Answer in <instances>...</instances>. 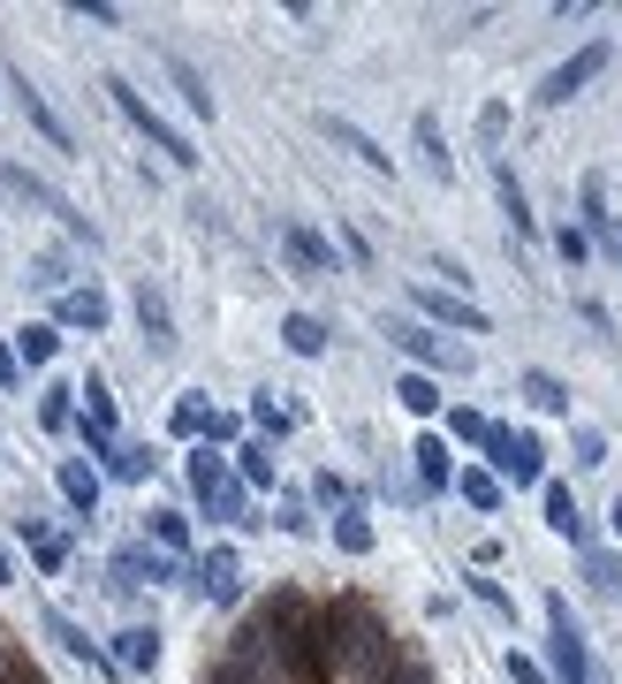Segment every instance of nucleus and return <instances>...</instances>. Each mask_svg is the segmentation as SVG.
Segmentation results:
<instances>
[{"label":"nucleus","mask_w":622,"mask_h":684,"mask_svg":"<svg viewBox=\"0 0 622 684\" xmlns=\"http://www.w3.org/2000/svg\"><path fill=\"white\" fill-rule=\"evenodd\" d=\"M46 632H53V639L69 646V654H77V662H91V670H115V662H107V654H99V646L83 639V632H77V624H69V616H46Z\"/></svg>","instance_id":"393cba45"},{"label":"nucleus","mask_w":622,"mask_h":684,"mask_svg":"<svg viewBox=\"0 0 622 684\" xmlns=\"http://www.w3.org/2000/svg\"><path fill=\"white\" fill-rule=\"evenodd\" d=\"M608 244H615V258H622V228H608Z\"/></svg>","instance_id":"49530a36"},{"label":"nucleus","mask_w":622,"mask_h":684,"mask_svg":"<svg viewBox=\"0 0 622 684\" xmlns=\"http://www.w3.org/2000/svg\"><path fill=\"white\" fill-rule=\"evenodd\" d=\"M411 457H417V479H425V487H448V441H433V433H425Z\"/></svg>","instance_id":"bb28decb"},{"label":"nucleus","mask_w":622,"mask_h":684,"mask_svg":"<svg viewBox=\"0 0 622 684\" xmlns=\"http://www.w3.org/2000/svg\"><path fill=\"white\" fill-rule=\"evenodd\" d=\"M417 153H425V175H433V183L456 175V160H448V145H441V123H433V115H417Z\"/></svg>","instance_id":"f3484780"},{"label":"nucleus","mask_w":622,"mask_h":684,"mask_svg":"<svg viewBox=\"0 0 622 684\" xmlns=\"http://www.w3.org/2000/svg\"><path fill=\"white\" fill-rule=\"evenodd\" d=\"M107 471H115V479H145V471H152V449H122V441H115V449H107Z\"/></svg>","instance_id":"72a5a7b5"},{"label":"nucleus","mask_w":622,"mask_h":684,"mask_svg":"<svg viewBox=\"0 0 622 684\" xmlns=\"http://www.w3.org/2000/svg\"><path fill=\"white\" fill-rule=\"evenodd\" d=\"M600 69H608V46L592 39V46H584V53H577V61H562V69L546 77V85H540V99H546V107H562V99H577V91L592 85Z\"/></svg>","instance_id":"423d86ee"},{"label":"nucleus","mask_w":622,"mask_h":684,"mask_svg":"<svg viewBox=\"0 0 622 684\" xmlns=\"http://www.w3.org/2000/svg\"><path fill=\"white\" fill-rule=\"evenodd\" d=\"M334 540H342L349 556H373V525H365L357 510H342V517H334Z\"/></svg>","instance_id":"7c9ffc66"},{"label":"nucleus","mask_w":622,"mask_h":684,"mask_svg":"<svg viewBox=\"0 0 622 684\" xmlns=\"http://www.w3.org/2000/svg\"><path fill=\"white\" fill-rule=\"evenodd\" d=\"M137 320H145V335H152V350H175V328H167V304L152 297V290H137Z\"/></svg>","instance_id":"a878e982"},{"label":"nucleus","mask_w":622,"mask_h":684,"mask_svg":"<svg viewBox=\"0 0 622 684\" xmlns=\"http://www.w3.org/2000/svg\"><path fill=\"white\" fill-rule=\"evenodd\" d=\"M509 677H516V684H546V670H540V662H524V654H509Z\"/></svg>","instance_id":"79ce46f5"},{"label":"nucleus","mask_w":622,"mask_h":684,"mask_svg":"<svg viewBox=\"0 0 622 684\" xmlns=\"http://www.w3.org/2000/svg\"><path fill=\"white\" fill-rule=\"evenodd\" d=\"M244 479H250V487L274 479V449H266V441H250V449H244Z\"/></svg>","instance_id":"c9c22d12"},{"label":"nucleus","mask_w":622,"mask_h":684,"mask_svg":"<svg viewBox=\"0 0 622 684\" xmlns=\"http://www.w3.org/2000/svg\"><path fill=\"white\" fill-rule=\"evenodd\" d=\"M282 252H289L296 266H304V274H327V266H334L327 236H312V228H296V221H289V228H282Z\"/></svg>","instance_id":"f8f14e48"},{"label":"nucleus","mask_w":622,"mask_h":684,"mask_svg":"<svg viewBox=\"0 0 622 684\" xmlns=\"http://www.w3.org/2000/svg\"><path fill=\"white\" fill-rule=\"evenodd\" d=\"M152 532H160V548H175V556H182V540H190L182 517H167V510H152Z\"/></svg>","instance_id":"e433bc0d"},{"label":"nucleus","mask_w":622,"mask_h":684,"mask_svg":"<svg viewBox=\"0 0 622 684\" xmlns=\"http://www.w3.org/2000/svg\"><path fill=\"white\" fill-rule=\"evenodd\" d=\"M327 616V654L342 670H357L365 684H387L395 670V639H387V624H379L373 608H357V600H342V608H319Z\"/></svg>","instance_id":"f257e3e1"},{"label":"nucleus","mask_w":622,"mask_h":684,"mask_svg":"<svg viewBox=\"0 0 622 684\" xmlns=\"http://www.w3.org/2000/svg\"><path fill=\"white\" fill-rule=\"evenodd\" d=\"M53 320H61V328H107V297H99V290H61Z\"/></svg>","instance_id":"9d476101"},{"label":"nucleus","mask_w":622,"mask_h":684,"mask_svg":"<svg viewBox=\"0 0 622 684\" xmlns=\"http://www.w3.org/2000/svg\"><path fill=\"white\" fill-rule=\"evenodd\" d=\"M456 495L471 510H501V479L494 471H456Z\"/></svg>","instance_id":"b1692460"},{"label":"nucleus","mask_w":622,"mask_h":684,"mask_svg":"<svg viewBox=\"0 0 622 684\" xmlns=\"http://www.w3.org/2000/svg\"><path fill=\"white\" fill-rule=\"evenodd\" d=\"M23 532H31V548H39V563H46V570H61V556H69V540H61V532H46L39 517H23Z\"/></svg>","instance_id":"473e14b6"},{"label":"nucleus","mask_w":622,"mask_h":684,"mask_svg":"<svg viewBox=\"0 0 622 684\" xmlns=\"http://www.w3.org/2000/svg\"><path fill=\"white\" fill-rule=\"evenodd\" d=\"M546 639H554V677L562 684L592 677V662H584V646H577V632H570V608H562V600H546Z\"/></svg>","instance_id":"39448f33"},{"label":"nucleus","mask_w":622,"mask_h":684,"mask_svg":"<svg viewBox=\"0 0 622 684\" xmlns=\"http://www.w3.org/2000/svg\"><path fill=\"white\" fill-rule=\"evenodd\" d=\"M395 335H403V350H411V358H425V365H471V350H448V342L433 335V328H395Z\"/></svg>","instance_id":"9b49d317"},{"label":"nucleus","mask_w":622,"mask_h":684,"mask_svg":"<svg viewBox=\"0 0 622 684\" xmlns=\"http://www.w3.org/2000/svg\"><path fill=\"white\" fill-rule=\"evenodd\" d=\"M486 433H494V427H486L478 411H456V441H486Z\"/></svg>","instance_id":"a19ab883"},{"label":"nucleus","mask_w":622,"mask_h":684,"mask_svg":"<svg viewBox=\"0 0 622 684\" xmlns=\"http://www.w3.org/2000/svg\"><path fill=\"white\" fill-rule=\"evenodd\" d=\"M0 183H8V190H23V198H31V206H46V214H61V221H69V228H77V236H83V214H77V206H69V198H61V190H53V183H39V175H31V168H16V160H0Z\"/></svg>","instance_id":"0eeeda50"},{"label":"nucleus","mask_w":622,"mask_h":684,"mask_svg":"<svg viewBox=\"0 0 622 684\" xmlns=\"http://www.w3.org/2000/svg\"><path fill=\"white\" fill-rule=\"evenodd\" d=\"M0 578H8V548H0Z\"/></svg>","instance_id":"09e8293b"},{"label":"nucleus","mask_w":622,"mask_h":684,"mask_svg":"<svg viewBox=\"0 0 622 684\" xmlns=\"http://www.w3.org/2000/svg\"><path fill=\"white\" fill-rule=\"evenodd\" d=\"M167 77L182 85V99H190V115H213V85L198 77V69H190V61H182V53H167Z\"/></svg>","instance_id":"6ab92c4d"},{"label":"nucleus","mask_w":622,"mask_h":684,"mask_svg":"<svg viewBox=\"0 0 622 684\" xmlns=\"http://www.w3.org/2000/svg\"><path fill=\"white\" fill-rule=\"evenodd\" d=\"M69 395H77V388H53V395H46V411H39L46 427H69Z\"/></svg>","instance_id":"4c0bfd02"},{"label":"nucleus","mask_w":622,"mask_h":684,"mask_svg":"<svg viewBox=\"0 0 622 684\" xmlns=\"http://www.w3.org/2000/svg\"><path fill=\"white\" fill-rule=\"evenodd\" d=\"M115 578H122V586H160L167 556H152V548H122V556H115Z\"/></svg>","instance_id":"4468645a"},{"label":"nucleus","mask_w":622,"mask_h":684,"mask_svg":"<svg viewBox=\"0 0 622 684\" xmlns=\"http://www.w3.org/2000/svg\"><path fill=\"white\" fill-rule=\"evenodd\" d=\"M16 99H23V115H31V123H39L46 137H53V145H69V129H61V115H53V107L39 99V85H31V77H16Z\"/></svg>","instance_id":"aec40b11"},{"label":"nucleus","mask_w":622,"mask_h":684,"mask_svg":"<svg viewBox=\"0 0 622 684\" xmlns=\"http://www.w3.org/2000/svg\"><path fill=\"white\" fill-rule=\"evenodd\" d=\"M61 495H69L77 510H99V471H91V465H77V457H69V465H61Z\"/></svg>","instance_id":"412c9836"},{"label":"nucleus","mask_w":622,"mask_h":684,"mask_svg":"<svg viewBox=\"0 0 622 684\" xmlns=\"http://www.w3.org/2000/svg\"><path fill=\"white\" fill-rule=\"evenodd\" d=\"M213 427V411L206 403H198V395H190V403H182V411H175V433H182V441H198V433Z\"/></svg>","instance_id":"f704fd0d"},{"label":"nucleus","mask_w":622,"mask_h":684,"mask_svg":"<svg viewBox=\"0 0 622 684\" xmlns=\"http://www.w3.org/2000/svg\"><path fill=\"white\" fill-rule=\"evenodd\" d=\"M0 684H46V677H31L23 662H8V670H0Z\"/></svg>","instance_id":"c03bdc74"},{"label":"nucleus","mask_w":622,"mask_h":684,"mask_svg":"<svg viewBox=\"0 0 622 684\" xmlns=\"http://www.w3.org/2000/svg\"><path fill=\"white\" fill-rule=\"evenodd\" d=\"M494 183H501V206H509V228H516V236H532L540 221H532V198H524V183H516V175H509V168H501Z\"/></svg>","instance_id":"4be33fe9"},{"label":"nucleus","mask_w":622,"mask_h":684,"mask_svg":"<svg viewBox=\"0 0 622 684\" xmlns=\"http://www.w3.org/2000/svg\"><path fill=\"white\" fill-rule=\"evenodd\" d=\"M77 395H83V433H91V449L107 457V449H115V395H107L99 381H83Z\"/></svg>","instance_id":"1a4fd4ad"},{"label":"nucleus","mask_w":622,"mask_h":684,"mask_svg":"<svg viewBox=\"0 0 622 684\" xmlns=\"http://www.w3.org/2000/svg\"><path fill=\"white\" fill-rule=\"evenodd\" d=\"M198 586H206L213 600H236V548H213V556L198 563Z\"/></svg>","instance_id":"dca6fc26"},{"label":"nucleus","mask_w":622,"mask_h":684,"mask_svg":"<svg viewBox=\"0 0 622 684\" xmlns=\"http://www.w3.org/2000/svg\"><path fill=\"white\" fill-rule=\"evenodd\" d=\"M16 373H23V365H16V350H0V388H16Z\"/></svg>","instance_id":"a18cd8bd"},{"label":"nucleus","mask_w":622,"mask_h":684,"mask_svg":"<svg viewBox=\"0 0 622 684\" xmlns=\"http://www.w3.org/2000/svg\"><path fill=\"white\" fill-rule=\"evenodd\" d=\"M546 525H554L562 540H577V548H584V510H577L570 487H546Z\"/></svg>","instance_id":"2eb2a0df"},{"label":"nucleus","mask_w":622,"mask_h":684,"mask_svg":"<svg viewBox=\"0 0 622 684\" xmlns=\"http://www.w3.org/2000/svg\"><path fill=\"white\" fill-rule=\"evenodd\" d=\"M115 662H122V670H152V662H160V639H152V632H122Z\"/></svg>","instance_id":"cd10ccee"},{"label":"nucleus","mask_w":622,"mask_h":684,"mask_svg":"<svg viewBox=\"0 0 622 684\" xmlns=\"http://www.w3.org/2000/svg\"><path fill=\"white\" fill-rule=\"evenodd\" d=\"M250 419H258V427H266V433H289V419L274 411V395H258V403H250Z\"/></svg>","instance_id":"58836bf2"},{"label":"nucleus","mask_w":622,"mask_h":684,"mask_svg":"<svg viewBox=\"0 0 622 684\" xmlns=\"http://www.w3.org/2000/svg\"><path fill=\"white\" fill-rule=\"evenodd\" d=\"M107 99H115V107H122L129 123L145 129V137H152V145H160L167 160H175V168H198V153H190V137H182V129L167 123L160 107H152V99H145V91L129 85V77H107Z\"/></svg>","instance_id":"f03ea898"},{"label":"nucleus","mask_w":622,"mask_h":684,"mask_svg":"<svg viewBox=\"0 0 622 684\" xmlns=\"http://www.w3.org/2000/svg\"><path fill=\"white\" fill-rule=\"evenodd\" d=\"M395 395H403V411H417V419H433V411H441V388L425 381V373H411V381L395 388Z\"/></svg>","instance_id":"c756f323"},{"label":"nucleus","mask_w":622,"mask_h":684,"mask_svg":"<svg viewBox=\"0 0 622 684\" xmlns=\"http://www.w3.org/2000/svg\"><path fill=\"white\" fill-rule=\"evenodd\" d=\"M53 342H61V335H53L46 320H39V328H23V335H16V365H46V358H53Z\"/></svg>","instance_id":"c85d7f7f"},{"label":"nucleus","mask_w":622,"mask_h":684,"mask_svg":"<svg viewBox=\"0 0 622 684\" xmlns=\"http://www.w3.org/2000/svg\"><path fill=\"white\" fill-rule=\"evenodd\" d=\"M584 578H592V594L622 600V556H608V548H592V556H584Z\"/></svg>","instance_id":"5701e85b"},{"label":"nucleus","mask_w":622,"mask_h":684,"mask_svg":"<svg viewBox=\"0 0 622 684\" xmlns=\"http://www.w3.org/2000/svg\"><path fill=\"white\" fill-rule=\"evenodd\" d=\"M486 457H494V471L501 479H516V487H532V479H540V441H532V433H509V427H494L486 433Z\"/></svg>","instance_id":"20e7f679"},{"label":"nucleus","mask_w":622,"mask_h":684,"mask_svg":"<svg viewBox=\"0 0 622 684\" xmlns=\"http://www.w3.org/2000/svg\"><path fill=\"white\" fill-rule=\"evenodd\" d=\"M501 129H509V107H486V115H478V137H486V145H501Z\"/></svg>","instance_id":"ea45409f"},{"label":"nucleus","mask_w":622,"mask_h":684,"mask_svg":"<svg viewBox=\"0 0 622 684\" xmlns=\"http://www.w3.org/2000/svg\"><path fill=\"white\" fill-rule=\"evenodd\" d=\"M615 532H622V495H615Z\"/></svg>","instance_id":"de8ad7c7"},{"label":"nucleus","mask_w":622,"mask_h":684,"mask_svg":"<svg viewBox=\"0 0 622 684\" xmlns=\"http://www.w3.org/2000/svg\"><path fill=\"white\" fill-rule=\"evenodd\" d=\"M554 244H562V258H577V266H584V252H592V244H584V228H562Z\"/></svg>","instance_id":"37998d69"},{"label":"nucleus","mask_w":622,"mask_h":684,"mask_svg":"<svg viewBox=\"0 0 622 684\" xmlns=\"http://www.w3.org/2000/svg\"><path fill=\"white\" fill-rule=\"evenodd\" d=\"M524 395H532L540 411H570V388L554 381V373H524Z\"/></svg>","instance_id":"2f4dec72"},{"label":"nucleus","mask_w":622,"mask_h":684,"mask_svg":"<svg viewBox=\"0 0 622 684\" xmlns=\"http://www.w3.org/2000/svg\"><path fill=\"white\" fill-rule=\"evenodd\" d=\"M417 304H425L433 320L463 328V335H486V312H478V304H463V297H448V290H433V282H417Z\"/></svg>","instance_id":"6e6552de"},{"label":"nucleus","mask_w":622,"mask_h":684,"mask_svg":"<svg viewBox=\"0 0 622 684\" xmlns=\"http://www.w3.org/2000/svg\"><path fill=\"white\" fill-rule=\"evenodd\" d=\"M282 342H289L296 358H319V350H327V328H319L312 312H289V320H282Z\"/></svg>","instance_id":"a211bd4d"},{"label":"nucleus","mask_w":622,"mask_h":684,"mask_svg":"<svg viewBox=\"0 0 622 684\" xmlns=\"http://www.w3.org/2000/svg\"><path fill=\"white\" fill-rule=\"evenodd\" d=\"M327 137H342V145H349V153H357V160H365V168H379V175L395 168V153H379L373 137H365V129L349 123V115H327Z\"/></svg>","instance_id":"ddd939ff"},{"label":"nucleus","mask_w":622,"mask_h":684,"mask_svg":"<svg viewBox=\"0 0 622 684\" xmlns=\"http://www.w3.org/2000/svg\"><path fill=\"white\" fill-rule=\"evenodd\" d=\"M190 487H198V502H206L213 517H244V487L228 479V465H220L213 449H198V457H190Z\"/></svg>","instance_id":"7ed1b4c3"}]
</instances>
